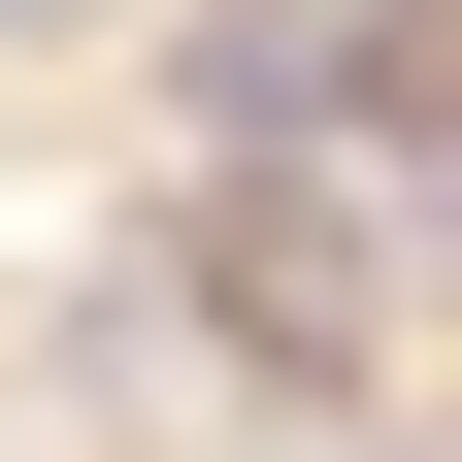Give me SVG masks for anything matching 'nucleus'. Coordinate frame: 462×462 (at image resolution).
Segmentation results:
<instances>
[{"mask_svg":"<svg viewBox=\"0 0 462 462\" xmlns=\"http://www.w3.org/2000/svg\"><path fill=\"white\" fill-rule=\"evenodd\" d=\"M0 33H67V0H0Z\"/></svg>","mask_w":462,"mask_h":462,"instance_id":"3","label":"nucleus"},{"mask_svg":"<svg viewBox=\"0 0 462 462\" xmlns=\"http://www.w3.org/2000/svg\"><path fill=\"white\" fill-rule=\"evenodd\" d=\"M199 330H231L264 396H364V330H396L364 199H298V165H231V199H199Z\"/></svg>","mask_w":462,"mask_h":462,"instance_id":"2","label":"nucleus"},{"mask_svg":"<svg viewBox=\"0 0 462 462\" xmlns=\"http://www.w3.org/2000/svg\"><path fill=\"white\" fill-rule=\"evenodd\" d=\"M199 133H231V165H364V133H430V0H199Z\"/></svg>","mask_w":462,"mask_h":462,"instance_id":"1","label":"nucleus"}]
</instances>
